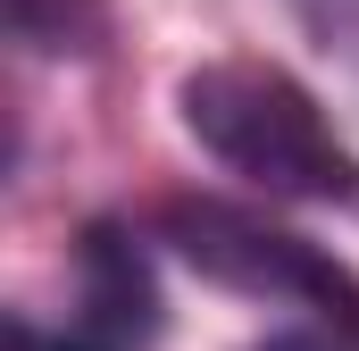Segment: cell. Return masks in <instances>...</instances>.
Segmentation results:
<instances>
[{"instance_id": "cell-4", "label": "cell", "mask_w": 359, "mask_h": 351, "mask_svg": "<svg viewBox=\"0 0 359 351\" xmlns=\"http://www.w3.org/2000/svg\"><path fill=\"white\" fill-rule=\"evenodd\" d=\"M8 34L25 51H100L109 34V0H8Z\"/></svg>"}, {"instance_id": "cell-7", "label": "cell", "mask_w": 359, "mask_h": 351, "mask_svg": "<svg viewBox=\"0 0 359 351\" xmlns=\"http://www.w3.org/2000/svg\"><path fill=\"white\" fill-rule=\"evenodd\" d=\"M8 351H109V343H100V335H84V326L50 335V326H34L25 310H8Z\"/></svg>"}, {"instance_id": "cell-6", "label": "cell", "mask_w": 359, "mask_h": 351, "mask_svg": "<svg viewBox=\"0 0 359 351\" xmlns=\"http://www.w3.org/2000/svg\"><path fill=\"white\" fill-rule=\"evenodd\" d=\"M251 351H359V326H343V318H309V326H276L268 343Z\"/></svg>"}, {"instance_id": "cell-2", "label": "cell", "mask_w": 359, "mask_h": 351, "mask_svg": "<svg viewBox=\"0 0 359 351\" xmlns=\"http://www.w3.org/2000/svg\"><path fill=\"white\" fill-rule=\"evenodd\" d=\"M159 234L176 243L184 267H201L226 293H251V301H276V310H309V318L359 326V276L343 260H326L318 243L268 226L259 209H234V201H168L159 209Z\"/></svg>"}, {"instance_id": "cell-1", "label": "cell", "mask_w": 359, "mask_h": 351, "mask_svg": "<svg viewBox=\"0 0 359 351\" xmlns=\"http://www.w3.org/2000/svg\"><path fill=\"white\" fill-rule=\"evenodd\" d=\"M184 134L217 159L226 176L259 184L276 201H318L351 209L359 201V151L334 134L326 100L268 59H209L176 84Z\"/></svg>"}, {"instance_id": "cell-3", "label": "cell", "mask_w": 359, "mask_h": 351, "mask_svg": "<svg viewBox=\"0 0 359 351\" xmlns=\"http://www.w3.org/2000/svg\"><path fill=\"white\" fill-rule=\"evenodd\" d=\"M76 284H84V335H100L109 351H134L159 335V284H151V260L126 226H92L84 251H76Z\"/></svg>"}, {"instance_id": "cell-5", "label": "cell", "mask_w": 359, "mask_h": 351, "mask_svg": "<svg viewBox=\"0 0 359 351\" xmlns=\"http://www.w3.org/2000/svg\"><path fill=\"white\" fill-rule=\"evenodd\" d=\"M284 8L301 17V34L359 84V0H284Z\"/></svg>"}]
</instances>
